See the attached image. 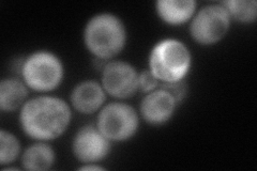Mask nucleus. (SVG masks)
Instances as JSON below:
<instances>
[{"mask_svg": "<svg viewBox=\"0 0 257 171\" xmlns=\"http://www.w3.org/2000/svg\"><path fill=\"white\" fill-rule=\"evenodd\" d=\"M71 110L66 102L39 96L27 102L21 111V124L31 138L51 140L59 137L70 123Z\"/></svg>", "mask_w": 257, "mask_h": 171, "instance_id": "f257e3e1", "label": "nucleus"}, {"mask_svg": "<svg viewBox=\"0 0 257 171\" xmlns=\"http://www.w3.org/2000/svg\"><path fill=\"white\" fill-rule=\"evenodd\" d=\"M188 48L177 40H164L155 46L150 55L151 73L165 83L180 81L190 68Z\"/></svg>", "mask_w": 257, "mask_h": 171, "instance_id": "7ed1b4c3", "label": "nucleus"}, {"mask_svg": "<svg viewBox=\"0 0 257 171\" xmlns=\"http://www.w3.org/2000/svg\"><path fill=\"white\" fill-rule=\"evenodd\" d=\"M22 74L26 84L36 91H51L62 79L63 69L55 55L39 52L24 62Z\"/></svg>", "mask_w": 257, "mask_h": 171, "instance_id": "20e7f679", "label": "nucleus"}, {"mask_svg": "<svg viewBox=\"0 0 257 171\" xmlns=\"http://www.w3.org/2000/svg\"><path fill=\"white\" fill-rule=\"evenodd\" d=\"M71 101L79 112L92 113L98 110L105 101V93L95 81H84L72 92Z\"/></svg>", "mask_w": 257, "mask_h": 171, "instance_id": "9d476101", "label": "nucleus"}, {"mask_svg": "<svg viewBox=\"0 0 257 171\" xmlns=\"http://www.w3.org/2000/svg\"><path fill=\"white\" fill-rule=\"evenodd\" d=\"M227 11L223 6H207L200 10L191 24V35L196 42L209 45L220 41L229 27Z\"/></svg>", "mask_w": 257, "mask_h": 171, "instance_id": "423d86ee", "label": "nucleus"}, {"mask_svg": "<svg viewBox=\"0 0 257 171\" xmlns=\"http://www.w3.org/2000/svg\"><path fill=\"white\" fill-rule=\"evenodd\" d=\"M85 43L98 58H111L122 50L125 43L122 23L111 14L94 16L85 29Z\"/></svg>", "mask_w": 257, "mask_h": 171, "instance_id": "f03ea898", "label": "nucleus"}, {"mask_svg": "<svg viewBox=\"0 0 257 171\" xmlns=\"http://www.w3.org/2000/svg\"><path fill=\"white\" fill-rule=\"evenodd\" d=\"M55 159L53 149L48 144L31 145L23 155V166L27 170H47Z\"/></svg>", "mask_w": 257, "mask_h": 171, "instance_id": "ddd939ff", "label": "nucleus"}, {"mask_svg": "<svg viewBox=\"0 0 257 171\" xmlns=\"http://www.w3.org/2000/svg\"><path fill=\"white\" fill-rule=\"evenodd\" d=\"M161 89H163V90H166L168 93H171L177 103L180 102L183 99V96L186 95V86H184L181 81L166 83Z\"/></svg>", "mask_w": 257, "mask_h": 171, "instance_id": "f3484780", "label": "nucleus"}, {"mask_svg": "<svg viewBox=\"0 0 257 171\" xmlns=\"http://www.w3.org/2000/svg\"><path fill=\"white\" fill-rule=\"evenodd\" d=\"M223 7L237 21L250 23L256 19L257 4L254 0H228L223 3Z\"/></svg>", "mask_w": 257, "mask_h": 171, "instance_id": "4468645a", "label": "nucleus"}, {"mask_svg": "<svg viewBox=\"0 0 257 171\" xmlns=\"http://www.w3.org/2000/svg\"><path fill=\"white\" fill-rule=\"evenodd\" d=\"M176 104L177 102L171 93L160 89L145 97L141 105V111L149 123L162 124L173 116Z\"/></svg>", "mask_w": 257, "mask_h": 171, "instance_id": "1a4fd4ad", "label": "nucleus"}, {"mask_svg": "<svg viewBox=\"0 0 257 171\" xmlns=\"http://www.w3.org/2000/svg\"><path fill=\"white\" fill-rule=\"evenodd\" d=\"M80 170H103L102 167H99V166H93V165H90V166H84L80 168Z\"/></svg>", "mask_w": 257, "mask_h": 171, "instance_id": "a211bd4d", "label": "nucleus"}, {"mask_svg": "<svg viewBox=\"0 0 257 171\" xmlns=\"http://www.w3.org/2000/svg\"><path fill=\"white\" fill-rule=\"evenodd\" d=\"M102 83L107 93L124 99L131 96L139 88V75L128 63L114 61L104 67Z\"/></svg>", "mask_w": 257, "mask_h": 171, "instance_id": "0eeeda50", "label": "nucleus"}, {"mask_svg": "<svg viewBox=\"0 0 257 171\" xmlns=\"http://www.w3.org/2000/svg\"><path fill=\"white\" fill-rule=\"evenodd\" d=\"M110 144L99 128L87 125L79 129L73 141L75 156L84 162H93L103 159L109 152Z\"/></svg>", "mask_w": 257, "mask_h": 171, "instance_id": "6e6552de", "label": "nucleus"}, {"mask_svg": "<svg viewBox=\"0 0 257 171\" xmlns=\"http://www.w3.org/2000/svg\"><path fill=\"white\" fill-rule=\"evenodd\" d=\"M158 86V79L151 71H145L139 76V88L143 92L152 91Z\"/></svg>", "mask_w": 257, "mask_h": 171, "instance_id": "dca6fc26", "label": "nucleus"}, {"mask_svg": "<svg viewBox=\"0 0 257 171\" xmlns=\"http://www.w3.org/2000/svg\"><path fill=\"white\" fill-rule=\"evenodd\" d=\"M195 5L193 0H160L157 3V10L163 21L177 25L191 18Z\"/></svg>", "mask_w": 257, "mask_h": 171, "instance_id": "9b49d317", "label": "nucleus"}, {"mask_svg": "<svg viewBox=\"0 0 257 171\" xmlns=\"http://www.w3.org/2000/svg\"><path fill=\"white\" fill-rule=\"evenodd\" d=\"M20 143L16 138L5 131L0 133V162L7 165L13 161L19 155Z\"/></svg>", "mask_w": 257, "mask_h": 171, "instance_id": "2eb2a0df", "label": "nucleus"}, {"mask_svg": "<svg viewBox=\"0 0 257 171\" xmlns=\"http://www.w3.org/2000/svg\"><path fill=\"white\" fill-rule=\"evenodd\" d=\"M27 95V89L20 80L5 79L0 84V108L5 111L18 109Z\"/></svg>", "mask_w": 257, "mask_h": 171, "instance_id": "f8f14e48", "label": "nucleus"}, {"mask_svg": "<svg viewBox=\"0 0 257 171\" xmlns=\"http://www.w3.org/2000/svg\"><path fill=\"white\" fill-rule=\"evenodd\" d=\"M139 126L135 110L126 104L111 103L104 107L98 118L99 131L108 140H125L132 137Z\"/></svg>", "mask_w": 257, "mask_h": 171, "instance_id": "39448f33", "label": "nucleus"}]
</instances>
